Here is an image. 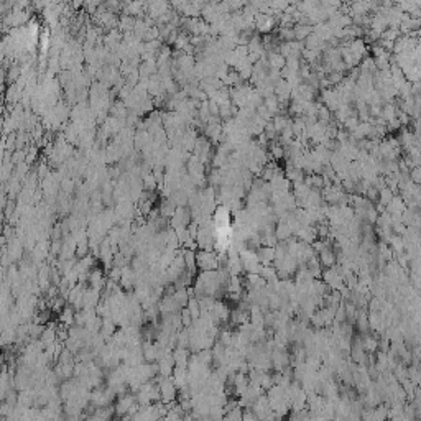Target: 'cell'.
Returning a JSON list of instances; mask_svg holds the SVG:
<instances>
[{"label":"cell","instance_id":"obj_7","mask_svg":"<svg viewBox=\"0 0 421 421\" xmlns=\"http://www.w3.org/2000/svg\"><path fill=\"white\" fill-rule=\"evenodd\" d=\"M76 186H78V185H76V181H74V180H71V178H66V180L61 183V189H63V193H66L67 196H69V194L73 193Z\"/></svg>","mask_w":421,"mask_h":421},{"label":"cell","instance_id":"obj_6","mask_svg":"<svg viewBox=\"0 0 421 421\" xmlns=\"http://www.w3.org/2000/svg\"><path fill=\"white\" fill-rule=\"evenodd\" d=\"M186 308L189 309V313H191V316H193V320H194V321L201 318L202 311H201V306H199V300H198V298H191L189 303H188V306H186Z\"/></svg>","mask_w":421,"mask_h":421},{"label":"cell","instance_id":"obj_3","mask_svg":"<svg viewBox=\"0 0 421 421\" xmlns=\"http://www.w3.org/2000/svg\"><path fill=\"white\" fill-rule=\"evenodd\" d=\"M158 209H160V216H161V218L173 219L174 212H176V206H174V204L169 201V199H161Z\"/></svg>","mask_w":421,"mask_h":421},{"label":"cell","instance_id":"obj_4","mask_svg":"<svg viewBox=\"0 0 421 421\" xmlns=\"http://www.w3.org/2000/svg\"><path fill=\"white\" fill-rule=\"evenodd\" d=\"M142 181H143V189H145L147 193H155V191L158 189V181H156L153 171L142 174Z\"/></svg>","mask_w":421,"mask_h":421},{"label":"cell","instance_id":"obj_1","mask_svg":"<svg viewBox=\"0 0 421 421\" xmlns=\"http://www.w3.org/2000/svg\"><path fill=\"white\" fill-rule=\"evenodd\" d=\"M155 382H156V384H158V387H160L161 403L168 405V403H173L174 400L178 398V393H180V390H178L176 384H174L173 377H161V375H158V377L155 378Z\"/></svg>","mask_w":421,"mask_h":421},{"label":"cell","instance_id":"obj_2","mask_svg":"<svg viewBox=\"0 0 421 421\" xmlns=\"http://www.w3.org/2000/svg\"><path fill=\"white\" fill-rule=\"evenodd\" d=\"M198 269L201 271H214L219 270V255L214 250H198Z\"/></svg>","mask_w":421,"mask_h":421},{"label":"cell","instance_id":"obj_5","mask_svg":"<svg viewBox=\"0 0 421 421\" xmlns=\"http://www.w3.org/2000/svg\"><path fill=\"white\" fill-rule=\"evenodd\" d=\"M135 22H137V17H132V15H120V20H118V28L122 30L124 33L127 32H134L135 28Z\"/></svg>","mask_w":421,"mask_h":421}]
</instances>
